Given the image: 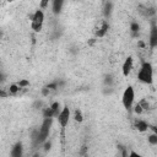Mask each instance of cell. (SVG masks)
I'll use <instances>...</instances> for the list:
<instances>
[{
  "instance_id": "cell-3",
  "label": "cell",
  "mask_w": 157,
  "mask_h": 157,
  "mask_svg": "<svg viewBox=\"0 0 157 157\" xmlns=\"http://www.w3.org/2000/svg\"><path fill=\"white\" fill-rule=\"evenodd\" d=\"M134 98H135V92H134V88L131 86H128L124 92H123V97H121V102H123V105L126 108V109H130L132 107V103H134Z\"/></svg>"
},
{
  "instance_id": "cell-9",
  "label": "cell",
  "mask_w": 157,
  "mask_h": 157,
  "mask_svg": "<svg viewBox=\"0 0 157 157\" xmlns=\"http://www.w3.org/2000/svg\"><path fill=\"white\" fill-rule=\"evenodd\" d=\"M108 28H109V25H108L105 21H102V22H101V26H98V28H97V31H96V34H97L98 37H103V36L108 32Z\"/></svg>"
},
{
  "instance_id": "cell-1",
  "label": "cell",
  "mask_w": 157,
  "mask_h": 157,
  "mask_svg": "<svg viewBox=\"0 0 157 157\" xmlns=\"http://www.w3.org/2000/svg\"><path fill=\"white\" fill-rule=\"evenodd\" d=\"M137 78L144 83H147V85L152 83V81H153V69H152V65L148 61L142 63L141 69L137 74Z\"/></svg>"
},
{
  "instance_id": "cell-4",
  "label": "cell",
  "mask_w": 157,
  "mask_h": 157,
  "mask_svg": "<svg viewBox=\"0 0 157 157\" xmlns=\"http://www.w3.org/2000/svg\"><path fill=\"white\" fill-rule=\"evenodd\" d=\"M43 22H44V13L42 10H37L33 16H32V28L34 32H39L43 27Z\"/></svg>"
},
{
  "instance_id": "cell-17",
  "label": "cell",
  "mask_w": 157,
  "mask_h": 157,
  "mask_svg": "<svg viewBox=\"0 0 157 157\" xmlns=\"http://www.w3.org/2000/svg\"><path fill=\"white\" fill-rule=\"evenodd\" d=\"M130 28H131V32L136 33V32H139V29H140V26H139L136 22H132V23H131V26H130Z\"/></svg>"
},
{
  "instance_id": "cell-2",
  "label": "cell",
  "mask_w": 157,
  "mask_h": 157,
  "mask_svg": "<svg viewBox=\"0 0 157 157\" xmlns=\"http://www.w3.org/2000/svg\"><path fill=\"white\" fill-rule=\"evenodd\" d=\"M52 123H53L52 118H44L43 124L39 128V131H38V135H37V142L38 144H42V142H44L47 140V137L49 135V130H50Z\"/></svg>"
},
{
  "instance_id": "cell-16",
  "label": "cell",
  "mask_w": 157,
  "mask_h": 157,
  "mask_svg": "<svg viewBox=\"0 0 157 157\" xmlns=\"http://www.w3.org/2000/svg\"><path fill=\"white\" fill-rule=\"evenodd\" d=\"M20 88H21V87H20L18 85H11V86H10V93H11V94H15Z\"/></svg>"
},
{
  "instance_id": "cell-7",
  "label": "cell",
  "mask_w": 157,
  "mask_h": 157,
  "mask_svg": "<svg viewBox=\"0 0 157 157\" xmlns=\"http://www.w3.org/2000/svg\"><path fill=\"white\" fill-rule=\"evenodd\" d=\"M132 70V58L131 56H128L123 64V67H121V71H123V75L124 76H128Z\"/></svg>"
},
{
  "instance_id": "cell-25",
  "label": "cell",
  "mask_w": 157,
  "mask_h": 157,
  "mask_svg": "<svg viewBox=\"0 0 157 157\" xmlns=\"http://www.w3.org/2000/svg\"><path fill=\"white\" fill-rule=\"evenodd\" d=\"M33 157H39V153H36V155H34Z\"/></svg>"
},
{
  "instance_id": "cell-12",
  "label": "cell",
  "mask_w": 157,
  "mask_h": 157,
  "mask_svg": "<svg viewBox=\"0 0 157 157\" xmlns=\"http://www.w3.org/2000/svg\"><path fill=\"white\" fill-rule=\"evenodd\" d=\"M59 107H60V105H59V103H58V102H55V103H53V104L50 105V109L53 110V113H54V117L60 114V112H59Z\"/></svg>"
},
{
  "instance_id": "cell-19",
  "label": "cell",
  "mask_w": 157,
  "mask_h": 157,
  "mask_svg": "<svg viewBox=\"0 0 157 157\" xmlns=\"http://www.w3.org/2000/svg\"><path fill=\"white\" fill-rule=\"evenodd\" d=\"M28 85H29V82L26 81V80H22V81H20V83H18L20 87H22V86H28Z\"/></svg>"
},
{
  "instance_id": "cell-8",
  "label": "cell",
  "mask_w": 157,
  "mask_h": 157,
  "mask_svg": "<svg viewBox=\"0 0 157 157\" xmlns=\"http://www.w3.org/2000/svg\"><path fill=\"white\" fill-rule=\"evenodd\" d=\"M23 155V147L21 142H17L13 145L12 150H11V157H22Z\"/></svg>"
},
{
  "instance_id": "cell-6",
  "label": "cell",
  "mask_w": 157,
  "mask_h": 157,
  "mask_svg": "<svg viewBox=\"0 0 157 157\" xmlns=\"http://www.w3.org/2000/svg\"><path fill=\"white\" fill-rule=\"evenodd\" d=\"M150 45H151V48H156L157 47V25L155 22H152V25H151Z\"/></svg>"
},
{
  "instance_id": "cell-5",
  "label": "cell",
  "mask_w": 157,
  "mask_h": 157,
  "mask_svg": "<svg viewBox=\"0 0 157 157\" xmlns=\"http://www.w3.org/2000/svg\"><path fill=\"white\" fill-rule=\"evenodd\" d=\"M69 119H70V109H69V107H64L60 110V114L58 115V120H59V123H60V125H61L63 129L67 125Z\"/></svg>"
},
{
  "instance_id": "cell-10",
  "label": "cell",
  "mask_w": 157,
  "mask_h": 157,
  "mask_svg": "<svg viewBox=\"0 0 157 157\" xmlns=\"http://www.w3.org/2000/svg\"><path fill=\"white\" fill-rule=\"evenodd\" d=\"M135 128H136L139 131L144 132V131H146V130L148 129V124H147L146 121H144V120H137V121L135 123Z\"/></svg>"
},
{
  "instance_id": "cell-24",
  "label": "cell",
  "mask_w": 157,
  "mask_h": 157,
  "mask_svg": "<svg viewBox=\"0 0 157 157\" xmlns=\"http://www.w3.org/2000/svg\"><path fill=\"white\" fill-rule=\"evenodd\" d=\"M123 157H129V156L126 155V152H125V151H123Z\"/></svg>"
},
{
  "instance_id": "cell-18",
  "label": "cell",
  "mask_w": 157,
  "mask_h": 157,
  "mask_svg": "<svg viewBox=\"0 0 157 157\" xmlns=\"http://www.w3.org/2000/svg\"><path fill=\"white\" fill-rule=\"evenodd\" d=\"M142 110H144V109H142V107L137 103V105L135 107V113H139V114H140V113H142Z\"/></svg>"
},
{
  "instance_id": "cell-15",
  "label": "cell",
  "mask_w": 157,
  "mask_h": 157,
  "mask_svg": "<svg viewBox=\"0 0 157 157\" xmlns=\"http://www.w3.org/2000/svg\"><path fill=\"white\" fill-rule=\"evenodd\" d=\"M110 11H112V2H107V4H105V7H104V13H105V16H109Z\"/></svg>"
},
{
  "instance_id": "cell-13",
  "label": "cell",
  "mask_w": 157,
  "mask_h": 157,
  "mask_svg": "<svg viewBox=\"0 0 157 157\" xmlns=\"http://www.w3.org/2000/svg\"><path fill=\"white\" fill-rule=\"evenodd\" d=\"M148 142H150L151 145H157V135H156L155 132L148 136Z\"/></svg>"
},
{
  "instance_id": "cell-22",
  "label": "cell",
  "mask_w": 157,
  "mask_h": 157,
  "mask_svg": "<svg viewBox=\"0 0 157 157\" xmlns=\"http://www.w3.org/2000/svg\"><path fill=\"white\" fill-rule=\"evenodd\" d=\"M48 2H49V1H42V2H40V6H42V7H45V6L48 5Z\"/></svg>"
},
{
  "instance_id": "cell-20",
  "label": "cell",
  "mask_w": 157,
  "mask_h": 157,
  "mask_svg": "<svg viewBox=\"0 0 157 157\" xmlns=\"http://www.w3.org/2000/svg\"><path fill=\"white\" fill-rule=\"evenodd\" d=\"M129 157H141V156H140L137 152H135V151H131V152H130V155H129Z\"/></svg>"
},
{
  "instance_id": "cell-23",
  "label": "cell",
  "mask_w": 157,
  "mask_h": 157,
  "mask_svg": "<svg viewBox=\"0 0 157 157\" xmlns=\"http://www.w3.org/2000/svg\"><path fill=\"white\" fill-rule=\"evenodd\" d=\"M152 130H153V132L157 135V126H153V128H152Z\"/></svg>"
},
{
  "instance_id": "cell-14",
  "label": "cell",
  "mask_w": 157,
  "mask_h": 157,
  "mask_svg": "<svg viewBox=\"0 0 157 157\" xmlns=\"http://www.w3.org/2000/svg\"><path fill=\"white\" fill-rule=\"evenodd\" d=\"M75 120L76 121H82L83 120V117H82L81 110H75Z\"/></svg>"
},
{
  "instance_id": "cell-21",
  "label": "cell",
  "mask_w": 157,
  "mask_h": 157,
  "mask_svg": "<svg viewBox=\"0 0 157 157\" xmlns=\"http://www.w3.org/2000/svg\"><path fill=\"white\" fill-rule=\"evenodd\" d=\"M50 146H52V144L47 141V142H45V145H44V150H45V151H48V150L50 148Z\"/></svg>"
},
{
  "instance_id": "cell-11",
  "label": "cell",
  "mask_w": 157,
  "mask_h": 157,
  "mask_svg": "<svg viewBox=\"0 0 157 157\" xmlns=\"http://www.w3.org/2000/svg\"><path fill=\"white\" fill-rule=\"evenodd\" d=\"M61 6H63V0H55V1H53V12L58 15L61 11Z\"/></svg>"
}]
</instances>
